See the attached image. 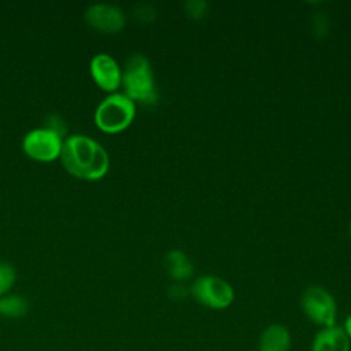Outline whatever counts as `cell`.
I'll list each match as a JSON object with an SVG mask.
<instances>
[{"mask_svg": "<svg viewBox=\"0 0 351 351\" xmlns=\"http://www.w3.org/2000/svg\"><path fill=\"white\" fill-rule=\"evenodd\" d=\"M44 128L58 133L60 137L64 138V134L67 132V125H66V121L56 112H52V114H48L45 117V125Z\"/></svg>", "mask_w": 351, "mask_h": 351, "instance_id": "14", "label": "cell"}, {"mask_svg": "<svg viewBox=\"0 0 351 351\" xmlns=\"http://www.w3.org/2000/svg\"><path fill=\"white\" fill-rule=\"evenodd\" d=\"M348 232H350V237H351V222H350V225H348Z\"/></svg>", "mask_w": 351, "mask_h": 351, "instance_id": "18", "label": "cell"}, {"mask_svg": "<svg viewBox=\"0 0 351 351\" xmlns=\"http://www.w3.org/2000/svg\"><path fill=\"white\" fill-rule=\"evenodd\" d=\"M125 95L134 103L154 104L158 100L154 70L149 59L143 53L130 55L122 69V81Z\"/></svg>", "mask_w": 351, "mask_h": 351, "instance_id": "2", "label": "cell"}, {"mask_svg": "<svg viewBox=\"0 0 351 351\" xmlns=\"http://www.w3.org/2000/svg\"><path fill=\"white\" fill-rule=\"evenodd\" d=\"M136 115V103L123 92H111L95 110V123L104 132L117 133L128 128Z\"/></svg>", "mask_w": 351, "mask_h": 351, "instance_id": "3", "label": "cell"}, {"mask_svg": "<svg viewBox=\"0 0 351 351\" xmlns=\"http://www.w3.org/2000/svg\"><path fill=\"white\" fill-rule=\"evenodd\" d=\"M191 293V289L186 288L185 285L177 282V284H173L170 288H169V296L174 300H184L188 295Z\"/></svg>", "mask_w": 351, "mask_h": 351, "instance_id": "16", "label": "cell"}, {"mask_svg": "<svg viewBox=\"0 0 351 351\" xmlns=\"http://www.w3.org/2000/svg\"><path fill=\"white\" fill-rule=\"evenodd\" d=\"M63 145V137L58 133L40 126L30 129L22 138L23 151L37 160H53L60 156Z\"/></svg>", "mask_w": 351, "mask_h": 351, "instance_id": "6", "label": "cell"}, {"mask_svg": "<svg viewBox=\"0 0 351 351\" xmlns=\"http://www.w3.org/2000/svg\"><path fill=\"white\" fill-rule=\"evenodd\" d=\"M166 269L171 278L176 281H185L193 273V265L188 259V256L180 250H171L167 252L166 259Z\"/></svg>", "mask_w": 351, "mask_h": 351, "instance_id": "11", "label": "cell"}, {"mask_svg": "<svg viewBox=\"0 0 351 351\" xmlns=\"http://www.w3.org/2000/svg\"><path fill=\"white\" fill-rule=\"evenodd\" d=\"M292 336L282 324H270L259 335L258 351H291Z\"/></svg>", "mask_w": 351, "mask_h": 351, "instance_id": "10", "label": "cell"}, {"mask_svg": "<svg viewBox=\"0 0 351 351\" xmlns=\"http://www.w3.org/2000/svg\"><path fill=\"white\" fill-rule=\"evenodd\" d=\"M29 310L26 298L18 293H5L0 296V314L7 318H21Z\"/></svg>", "mask_w": 351, "mask_h": 351, "instance_id": "12", "label": "cell"}, {"mask_svg": "<svg viewBox=\"0 0 351 351\" xmlns=\"http://www.w3.org/2000/svg\"><path fill=\"white\" fill-rule=\"evenodd\" d=\"M89 70L95 82L104 90L115 92L122 81V69L118 62L107 52H99L92 56Z\"/></svg>", "mask_w": 351, "mask_h": 351, "instance_id": "7", "label": "cell"}, {"mask_svg": "<svg viewBox=\"0 0 351 351\" xmlns=\"http://www.w3.org/2000/svg\"><path fill=\"white\" fill-rule=\"evenodd\" d=\"M304 315L317 326L325 328L336 324L337 304L333 295L319 285L307 287L300 296Z\"/></svg>", "mask_w": 351, "mask_h": 351, "instance_id": "4", "label": "cell"}, {"mask_svg": "<svg viewBox=\"0 0 351 351\" xmlns=\"http://www.w3.org/2000/svg\"><path fill=\"white\" fill-rule=\"evenodd\" d=\"M341 326H343V329H344V332H346L348 340L351 341V314L347 315V318L344 319V324H343Z\"/></svg>", "mask_w": 351, "mask_h": 351, "instance_id": "17", "label": "cell"}, {"mask_svg": "<svg viewBox=\"0 0 351 351\" xmlns=\"http://www.w3.org/2000/svg\"><path fill=\"white\" fill-rule=\"evenodd\" d=\"M189 289L197 303L213 310H223L234 300L233 287L226 280L213 274L197 277Z\"/></svg>", "mask_w": 351, "mask_h": 351, "instance_id": "5", "label": "cell"}, {"mask_svg": "<svg viewBox=\"0 0 351 351\" xmlns=\"http://www.w3.org/2000/svg\"><path fill=\"white\" fill-rule=\"evenodd\" d=\"M310 351H351V341L343 326L335 324L317 330L311 340Z\"/></svg>", "mask_w": 351, "mask_h": 351, "instance_id": "9", "label": "cell"}, {"mask_svg": "<svg viewBox=\"0 0 351 351\" xmlns=\"http://www.w3.org/2000/svg\"><path fill=\"white\" fill-rule=\"evenodd\" d=\"M60 159L69 173L84 180L101 178L110 166L106 148L93 137L82 133L63 138Z\"/></svg>", "mask_w": 351, "mask_h": 351, "instance_id": "1", "label": "cell"}, {"mask_svg": "<svg viewBox=\"0 0 351 351\" xmlns=\"http://www.w3.org/2000/svg\"><path fill=\"white\" fill-rule=\"evenodd\" d=\"M16 278L15 267L5 261H0V296L8 293Z\"/></svg>", "mask_w": 351, "mask_h": 351, "instance_id": "13", "label": "cell"}, {"mask_svg": "<svg viewBox=\"0 0 351 351\" xmlns=\"http://www.w3.org/2000/svg\"><path fill=\"white\" fill-rule=\"evenodd\" d=\"M85 19L90 26L110 33L118 32L125 25L123 11L118 5L104 1H97L88 5L85 10Z\"/></svg>", "mask_w": 351, "mask_h": 351, "instance_id": "8", "label": "cell"}, {"mask_svg": "<svg viewBox=\"0 0 351 351\" xmlns=\"http://www.w3.org/2000/svg\"><path fill=\"white\" fill-rule=\"evenodd\" d=\"M184 7L186 14L193 19L203 18L208 11V3L206 0H188Z\"/></svg>", "mask_w": 351, "mask_h": 351, "instance_id": "15", "label": "cell"}]
</instances>
